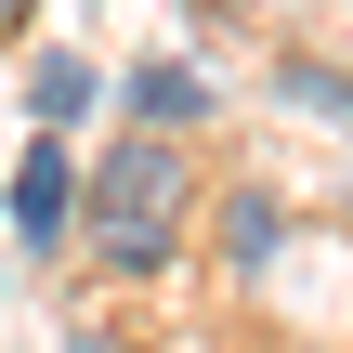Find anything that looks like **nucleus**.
I'll list each match as a JSON object with an SVG mask.
<instances>
[{
	"label": "nucleus",
	"mask_w": 353,
	"mask_h": 353,
	"mask_svg": "<svg viewBox=\"0 0 353 353\" xmlns=\"http://www.w3.org/2000/svg\"><path fill=\"white\" fill-rule=\"evenodd\" d=\"M118 105H131V131H196V118H210V79H196V65H131Z\"/></svg>",
	"instance_id": "nucleus-5"
},
{
	"label": "nucleus",
	"mask_w": 353,
	"mask_h": 353,
	"mask_svg": "<svg viewBox=\"0 0 353 353\" xmlns=\"http://www.w3.org/2000/svg\"><path fill=\"white\" fill-rule=\"evenodd\" d=\"M275 236H288L275 183H223V196H210V249H223L236 275H262V262H275Z\"/></svg>",
	"instance_id": "nucleus-3"
},
{
	"label": "nucleus",
	"mask_w": 353,
	"mask_h": 353,
	"mask_svg": "<svg viewBox=\"0 0 353 353\" xmlns=\"http://www.w3.org/2000/svg\"><path fill=\"white\" fill-rule=\"evenodd\" d=\"M13 249H26V262L79 249V157H65V131H39V144L13 157Z\"/></svg>",
	"instance_id": "nucleus-2"
},
{
	"label": "nucleus",
	"mask_w": 353,
	"mask_h": 353,
	"mask_svg": "<svg viewBox=\"0 0 353 353\" xmlns=\"http://www.w3.org/2000/svg\"><path fill=\"white\" fill-rule=\"evenodd\" d=\"M275 105H301V118L353 131V65H341V52H288V65H275Z\"/></svg>",
	"instance_id": "nucleus-6"
},
{
	"label": "nucleus",
	"mask_w": 353,
	"mask_h": 353,
	"mask_svg": "<svg viewBox=\"0 0 353 353\" xmlns=\"http://www.w3.org/2000/svg\"><path fill=\"white\" fill-rule=\"evenodd\" d=\"M210 223V183L183 157V131H118L92 170H79V249L118 262V275H157L183 262V236Z\"/></svg>",
	"instance_id": "nucleus-1"
},
{
	"label": "nucleus",
	"mask_w": 353,
	"mask_h": 353,
	"mask_svg": "<svg viewBox=\"0 0 353 353\" xmlns=\"http://www.w3.org/2000/svg\"><path fill=\"white\" fill-rule=\"evenodd\" d=\"M92 105H105V65H92V52H39V65H26V118H39V131H79Z\"/></svg>",
	"instance_id": "nucleus-4"
},
{
	"label": "nucleus",
	"mask_w": 353,
	"mask_h": 353,
	"mask_svg": "<svg viewBox=\"0 0 353 353\" xmlns=\"http://www.w3.org/2000/svg\"><path fill=\"white\" fill-rule=\"evenodd\" d=\"M288 353H327V341H288Z\"/></svg>",
	"instance_id": "nucleus-7"
}]
</instances>
